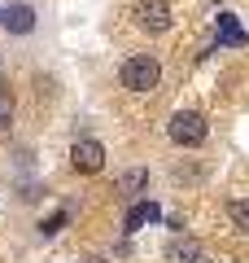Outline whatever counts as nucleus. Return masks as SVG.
I'll return each instance as SVG.
<instances>
[{
    "label": "nucleus",
    "instance_id": "nucleus-1",
    "mask_svg": "<svg viewBox=\"0 0 249 263\" xmlns=\"http://www.w3.org/2000/svg\"><path fill=\"white\" fill-rule=\"evenodd\" d=\"M118 79H122L127 92H153V88L162 84V62H157L153 53H131L127 62H122Z\"/></svg>",
    "mask_w": 249,
    "mask_h": 263
},
{
    "label": "nucleus",
    "instance_id": "nucleus-2",
    "mask_svg": "<svg viewBox=\"0 0 249 263\" xmlns=\"http://www.w3.org/2000/svg\"><path fill=\"white\" fill-rule=\"evenodd\" d=\"M166 136H171L179 149H197V145L210 136V123H205L201 110H175L171 123H166Z\"/></svg>",
    "mask_w": 249,
    "mask_h": 263
},
{
    "label": "nucleus",
    "instance_id": "nucleus-3",
    "mask_svg": "<svg viewBox=\"0 0 249 263\" xmlns=\"http://www.w3.org/2000/svg\"><path fill=\"white\" fill-rule=\"evenodd\" d=\"M70 167L79 171V176H96V171L105 167V145L92 141V136L74 141V145H70Z\"/></svg>",
    "mask_w": 249,
    "mask_h": 263
},
{
    "label": "nucleus",
    "instance_id": "nucleus-4",
    "mask_svg": "<svg viewBox=\"0 0 249 263\" xmlns=\"http://www.w3.org/2000/svg\"><path fill=\"white\" fill-rule=\"evenodd\" d=\"M171 5L166 0H140L136 5V27L149 31V35H162V31H171Z\"/></svg>",
    "mask_w": 249,
    "mask_h": 263
},
{
    "label": "nucleus",
    "instance_id": "nucleus-5",
    "mask_svg": "<svg viewBox=\"0 0 249 263\" xmlns=\"http://www.w3.org/2000/svg\"><path fill=\"white\" fill-rule=\"evenodd\" d=\"M0 22L9 27V35H31V31H35V5L18 0V5H9V9H0Z\"/></svg>",
    "mask_w": 249,
    "mask_h": 263
},
{
    "label": "nucleus",
    "instance_id": "nucleus-6",
    "mask_svg": "<svg viewBox=\"0 0 249 263\" xmlns=\"http://www.w3.org/2000/svg\"><path fill=\"white\" fill-rule=\"evenodd\" d=\"M114 184H118V193L127 197V202H140V197L149 193V167H122Z\"/></svg>",
    "mask_w": 249,
    "mask_h": 263
},
{
    "label": "nucleus",
    "instance_id": "nucleus-7",
    "mask_svg": "<svg viewBox=\"0 0 249 263\" xmlns=\"http://www.w3.org/2000/svg\"><path fill=\"white\" fill-rule=\"evenodd\" d=\"M205 250L201 241H193V237H171V246H166V263H201Z\"/></svg>",
    "mask_w": 249,
    "mask_h": 263
},
{
    "label": "nucleus",
    "instance_id": "nucleus-8",
    "mask_svg": "<svg viewBox=\"0 0 249 263\" xmlns=\"http://www.w3.org/2000/svg\"><path fill=\"white\" fill-rule=\"evenodd\" d=\"M149 219H157V206H153V202H136V206L127 211V233H136V228H144Z\"/></svg>",
    "mask_w": 249,
    "mask_h": 263
},
{
    "label": "nucleus",
    "instance_id": "nucleus-9",
    "mask_svg": "<svg viewBox=\"0 0 249 263\" xmlns=\"http://www.w3.org/2000/svg\"><path fill=\"white\" fill-rule=\"evenodd\" d=\"M227 215H232V228L236 233H249V197H236L227 206Z\"/></svg>",
    "mask_w": 249,
    "mask_h": 263
},
{
    "label": "nucleus",
    "instance_id": "nucleus-10",
    "mask_svg": "<svg viewBox=\"0 0 249 263\" xmlns=\"http://www.w3.org/2000/svg\"><path fill=\"white\" fill-rule=\"evenodd\" d=\"M66 219H70V211H57L53 219H44V224H39V237H57V233H61V224H66Z\"/></svg>",
    "mask_w": 249,
    "mask_h": 263
},
{
    "label": "nucleus",
    "instance_id": "nucleus-11",
    "mask_svg": "<svg viewBox=\"0 0 249 263\" xmlns=\"http://www.w3.org/2000/svg\"><path fill=\"white\" fill-rule=\"evenodd\" d=\"M9 119H13V97L0 92V127H9Z\"/></svg>",
    "mask_w": 249,
    "mask_h": 263
},
{
    "label": "nucleus",
    "instance_id": "nucleus-12",
    "mask_svg": "<svg viewBox=\"0 0 249 263\" xmlns=\"http://www.w3.org/2000/svg\"><path fill=\"white\" fill-rule=\"evenodd\" d=\"M175 180H188V184H197V180H201V167H175Z\"/></svg>",
    "mask_w": 249,
    "mask_h": 263
},
{
    "label": "nucleus",
    "instance_id": "nucleus-13",
    "mask_svg": "<svg viewBox=\"0 0 249 263\" xmlns=\"http://www.w3.org/2000/svg\"><path fill=\"white\" fill-rule=\"evenodd\" d=\"M83 263H105V259H83Z\"/></svg>",
    "mask_w": 249,
    "mask_h": 263
}]
</instances>
